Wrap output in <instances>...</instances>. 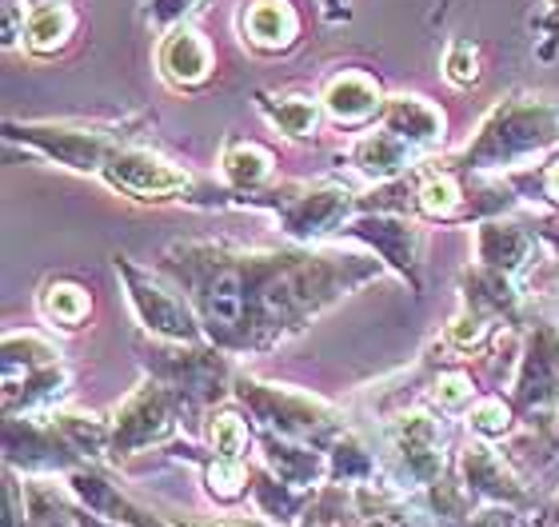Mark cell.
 <instances>
[{
  "instance_id": "4dcf8cb0",
  "label": "cell",
  "mask_w": 559,
  "mask_h": 527,
  "mask_svg": "<svg viewBox=\"0 0 559 527\" xmlns=\"http://www.w3.org/2000/svg\"><path fill=\"white\" fill-rule=\"evenodd\" d=\"M52 423L60 428V435L72 444V452L84 459V464H100L108 456V444H112V423L100 420L96 411H48Z\"/></svg>"
},
{
  "instance_id": "52a82bcc",
  "label": "cell",
  "mask_w": 559,
  "mask_h": 527,
  "mask_svg": "<svg viewBox=\"0 0 559 527\" xmlns=\"http://www.w3.org/2000/svg\"><path fill=\"white\" fill-rule=\"evenodd\" d=\"M515 204L512 184L500 176L452 172V168H424L416 180V216L424 224H467L491 220Z\"/></svg>"
},
{
  "instance_id": "836d02e7",
  "label": "cell",
  "mask_w": 559,
  "mask_h": 527,
  "mask_svg": "<svg viewBox=\"0 0 559 527\" xmlns=\"http://www.w3.org/2000/svg\"><path fill=\"white\" fill-rule=\"evenodd\" d=\"M252 471L257 468H248V459L209 456L204 459V492L224 507L240 504V500L252 495Z\"/></svg>"
},
{
  "instance_id": "2e32d148",
  "label": "cell",
  "mask_w": 559,
  "mask_h": 527,
  "mask_svg": "<svg viewBox=\"0 0 559 527\" xmlns=\"http://www.w3.org/2000/svg\"><path fill=\"white\" fill-rule=\"evenodd\" d=\"M156 72L173 93H197L216 76V52H212L209 36L197 24H176L160 36L156 48Z\"/></svg>"
},
{
  "instance_id": "1f68e13d",
  "label": "cell",
  "mask_w": 559,
  "mask_h": 527,
  "mask_svg": "<svg viewBox=\"0 0 559 527\" xmlns=\"http://www.w3.org/2000/svg\"><path fill=\"white\" fill-rule=\"evenodd\" d=\"M60 360V348L40 332H4V380H24Z\"/></svg>"
},
{
  "instance_id": "ab89813d",
  "label": "cell",
  "mask_w": 559,
  "mask_h": 527,
  "mask_svg": "<svg viewBox=\"0 0 559 527\" xmlns=\"http://www.w3.org/2000/svg\"><path fill=\"white\" fill-rule=\"evenodd\" d=\"M452 527H520V507L484 504V507H476V512H467V516Z\"/></svg>"
},
{
  "instance_id": "e0dca14e",
  "label": "cell",
  "mask_w": 559,
  "mask_h": 527,
  "mask_svg": "<svg viewBox=\"0 0 559 527\" xmlns=\"http://www.w3.org/2000/svg\"><path fill=\"white\" fill-rule=\"evenodd\" d=\"M236 33L257 57H288L304 40V16L292 0H245L236 12Z\"/></svg>"
},
{
  "instance_id": "7402d4cb",
  "label": "cell",
  "mask_w": 559,
  "mask_h": 527,
  "mask_svg": "<svg viewBox=\"0 0 559 527\" xmlns=\"http://www.w3.org/2000/svg\"><path fill=\"white\" fill-rule=\"evenodd\" d=\"M348 165L356 168L364 180L388 184V180H400V176L416 172L419 153L408 141H400L396 132H388L384 124H376V129H364L360 136L348 144Z\"/></svg>"
},
{
  "instance_id": "5bb4252c",
  "label": "cell",
  "mask_w": 559,
  "mask_h": 527,
  "mask_svg": "<svg viewBox=\"0 0 559 527\" xmlns=\"http://www.w3.org/2000/svg\"><path fill=\"white\" fill-rule=\"evenodd\" d=\"M4 464L21 476H69L84 459L60 435L52 416H4Z\"/></svg>"
},
{
  "instance_id": "30bf717a",
  "label": "cell",
  "mask_w": 559,
  "mask_h": 527,
  "mask_svg": "<svg viewBox=\"0 0 559 527\" xmlns=\"http://www.w3.org/2000/svg\"><path fill=\"white\" fill-rule=\"evenodd\" d=\"M192 404L176 396L173 387H164L160 380H144L124 396L117 411H112V444H108V459H132L148 447H164L180 432V420Z\"/></svg>"
},
{
  "instance_id": "ee69618b",
  "label": "cell",
  "mask_w": 559,
  "mask_h": 527,
  "mask_svg": "<svg viewBox=\"0 0 559 527\" xmlns=\"http://www.w3.org/2000/svg\"><path fill=\"white\" fill-rule=\"evenodd\" d=\"M536 236L559 256V216H548V220H539L536 224Z\"/></svg>"
},
{
  "instance_id": "8992f818",
  "label": "cell",
  "mask_w": 559,
  "mask_h": 527,
  "mask_svg": "<svg viewBox=\"0 0 559 527\" xmlns=\"http://www.w3.org/2000/svg\"><path fill=\"white\" fill-rule=\"evenodd\" d=\"M112 268H117L120 284H124V300H129L132 316H136V324L148 332L152 340H168V344L209 340L204 328H200L192 300L160 268H144L132 256H124V252L112 256Z\"/></svg>"
},
{
  "instance_id": "b9f144b4",
  "label": "cell",
  "mask_w": 559,
  "mask_h": 527,
  "mask_svg": "<svg viewBox=\"0 0 559 527\" xmlns=\"http://www.w3.org/2000/svg\"><path fill=\"white\" fill-rule=\"evenodd\" d=\"M536 184H539V192H544V196H548L551 204L559 208V156H551L548 165L539 168V172H536Z\"/></svg>"
},
{
  "instance_id": "9c48e42d",
  "label": "cell",
  "mask_w": 559,
  "mask_h": 527,
  "mask_svg": "<svg viewBox=\"0 0 559 527\" xmlns=\"http://www.w3.org/2000/svg\"><path fill=\"white\" fill-rule=\"evenodd\" d=\"M144 368H148L152 380L173 387L176 396L185 399V404H192V408H204V404L233 396V384H236L233 368H228V351L209 340L200 344L152 340V348H144Z\"/></svg>"
},
{
  "instance_id": "8d00e7d4",
  "label": "cell",
  "mask_w": 559,
  "mask_h": 527,
  "mask_svg": "<svg viewBox=\"0 0 559 527\" xmlns=\"http://www.w3.org/2000/svg\"><path fill=\"white\" fill-rule=\"evenodd\" d=\"M479 72H484V60H479V45L472 40H452V45L443 48V81L452 84V88H472L479 84Z\"/></svg>"
},
{
  "instance_id": "d6986e66",
  "label": "cell",
  "mask_w": 559,
  "mask_h": 527,
  "mask_svg": "<svg viewBox=\"0 0 559 527\" xmlns=\"http://www.w3.org/2000/svg\"><path fill=\"white\" fill-rule=\"evenodd\" d=\"M460 300L467 312L491 320L496 328H520L524 324V292L520 280L488 264H467L460 272Z\"/></svg>"
},
{
  "instance_id": "d6a6232c",
  "label": "cell",
  "mask_w": 559,
  "mask_h": 527,
  "mask_svg": "<svg viewBox=\"0 0 559 527\" xmlns=\"http://www.w3.org/2000/svg\"><path fill=\"white\" fill-rule=\"evenodd\" d=\"M204 440H209V456H224V459H248L252 456V447H257L252 423H248L236 408L212 411L209 428H204Z\"/></svg>"
},
{
  "instance_id": "277c9868",
  "label": "cell",
  "mask_w": 559,
  "mask_h": 527,
  "mask_svg": "<svg viewBox=\"0 0 559 527\" xmlns=\"http://www.w3.org/2000/svg\"><path fill=\"white\" fill-rule=\"evenodd\" d=\"M233 396L245 404L260 432L296 435V440H308V444H320V447H328L344 432L340 411L328 399L312 396V392H300V387L269 384V380H257V375H236Z\"/></svg>"
},
{
  "instance_id": "74e56055",
  "label": "cell",
  "mask_w": 559,
  "mask_h": 527,
  "mask_svg": "<svg viewBox=\"0 0 559 527\" xmlns=\"http://www.w3.org/2000/svg\"><path fill=\"white\" fill-rule=\"evenodd\" d=\"M204 9V0H144V16L156 33H168L176 24H188Z\"/></svg>"
},
{
  "instance_id": "cb8c5ba5",
  "label": "cell",
  "mask_w": 559,
  "mask_h": 527,
  "mask_svg": "<svg viewBox=\"0 0 559 527\" xmlns=\"http://www.w3.org/2000/svg\"><path fill=\"white\" fill-rule=\"evenodd\" d=\"M221 176L233 196L264 192V188H272V176H276V153L269 144L248 141V136H228L221 148Z\"/></svg>"
},
{
  "instance_id": "d590c367",
  "label": "cell",
  "mask_w": 559,
  "mask_h": 527,
  "mask_svg": "<svg viewBox=\"0 0 559 527\" xmlns=\"http://www.w3.org/2000/svg\"><path fill=\"white\" fill-rule=\"evenodd\" d=\"M467 428H472V435H479V440H508V435L515 432V423H520V411H515L512 399L503 396H479L472 408L464 411Z\"/></svg>"
},
{
  "instance_id": "f6af8a7d",
  "label": "cell",
  "mask_w": 559,
  "mask_h": 527,
  "mask_svg": "<svg viewBox=\"0 0 559 527\" xmlns=\"http://www.w3.org/2000/svg\"><path fill=\"white\" fill-rule=\"evenodd\" d=\"M76 527H124V524L105 519V516H96V512H88V507H81V512H76Z\"/></svg>"
},
{
  "instance_id": "e575fe53",
  "label": "cell",
  "mask_w": 559,
  "mask_h": 527,
  "mask_svg": "<svg viewBox=\"0 0 559 527\" xmlns=\"http://www.w3.org/2000/svg\"><path fill=\"white\" fill-rule=\"evenodd\" d=\"M476 380H472V372H464L460 363H448V368H440L436 372V380H431L428 387V404L440 416H464L472 404H476Z\"/></svg>"
},
{
  "instance_id": "7bdbcfd3",
  "label": "cell",
  "mask_w": 559,
  "mask_h": 527,
  "mask_svg": "<svg viewBox=\"0 0 559 527\" xmlns=\"http://www.w3.org/2000/svg\"><path fill=\"white\" fill-rule=\"evenodd\" d=\"M320 16H324L328 24H348L352 0H320Z\"/></svg>"
},
{
  "instance_id": "60d3db41",
  "label": "cell",
  "mask_w": 559,
  "mask_h": 527,
  "mask_svg": "<svg viewBox=\"0 0 559 527\" xmlns=\"http://www.w3.org/2000/svg\"><path fill=\"white\" fill-rule=\"evenodd\" d=\"M0 527H28V512H24V483L12 468H9V476H4V524Z\"/></svg>"
},
{
  "instance_id": "f546056e",
  "label": "cell",
  "mask_w": 559,
  "mask_h": 527,
  "mask_svg": "<svg viewBox=\"0 0 559 527\" xmlns=\"http://www.w3.org/2000/svg\"><path fill=\"white\" fill-rule=\"evenodd\" d=\"M324 452H328V483H336V488H360V483L376 480L380 464H376L372 447L364 444L360 435L340 432Z\"/></svg>"
},
{
  "instance_id": "7c38bea8",
  "label": "cell",
  "mask_w": 559,
  "mask_h": 527,
  "mask_svg": "<svg viewBox=\"0 0 559 527\" xmlns=\"http://www.w3.org/2000/svg\"><path fill=\"white\" fill-rule=\"evenodd\" d=\"M512 404L527 428H556L559 420V328L532 324L512 372Z\"/></svg>"
},
{
  "instance_id": "5b68a950",
  "label": "cell",
  "mask_w": 559,
  "mask_h": 527,
  "mask_svg": "<svg viewBox=\"0 0 559 527\" xmlns=\"http://www.w3.org/2000/svg\"><path fill=\"white\" fill-rule=\"evenodd\" d=\"M132 132L120 124H84V120H4V141L21 144L24 153L45 156L72 172L100 176L105 160L129 141Z\"/></svg>"
},
{
  "instance_id": "c3c4849f",
  "label": "cell",
  "mask_w": 559,
  "mask_h": 527,
  "mask_svg": "<svg viewBox=\"0 0 559 527\" xmlns=\"http://www.w3.org/2000/svg\"><path fill=\"white\" fill-rule=\"evenodd\" d=\"M40 4H48V0H24V9H40Z\"/></svg>"
},
{
  "instance_id": "8fae6325",
  "label": "cell",
  "mask_w": 559,
  "mask_h": 527,
  "mask_svg": "<svg viewBox=\"0 0 559 527\" xmlns=\"http://www.w3.org/2000/svg\"><path fill=\"white\" fill-rule=\"evenodd\" d=\"M388 471L400 488H431L448 476V440L436 408H408L388 420Z\"/></svg>"
},
{
  "instance_id": "4316f807",
  "label": "cell",
  "mask_w": 559,
  "mask_h": 527,
  "mask_svg": "<svg viewBox=\"0 0 559 527\" xmlns=\"http://www.w3.org/2000/svg\"><path fill=\"white\" fill-rule=\"evenodd\" d=\"M76 9L64 4V0H48L40 9H28L24 16V40L21 45L33 52V57H57L64 48L72 45V36H76Z\"/></svg>"
},
{
  "instance_id": "7dc6e473",
  "label": "cell",
  "mask_w": 559,
  "mask_h": 527,
  "mask_svg": "<svg viewBox=\"0 0 559 527\" xmlns=\"http://www.w3.org/2000/svg\"><path fill=\"white\" fill-rule=\"evenodd\" d=\"M356 527H408V524H400V519H384V516H372V519H360Z\"/></svg>"
},
{
  "instance_id": "681fc988",
  "label": "cell",
  "mask_w": 559,
  "mask_h": 527,
  "mask_svg": "<svg viewBox=\"0 0 559 527\" xmlns=\"http://www.w3.org/2000/svg\"><path fill=\"white\" fill-rule=\"evenodd\" d=\"M556 435H559V420H556Z\"/></svg>"
},
{
  "instance_id": "484cf974",
  "label": "cell",
  "mask_w": 559,
  "mask_h": 527,
  "mask_svg": "<svg viewBox=\"0 0 559 527\" xmlns=\"http://www.w3.org/2000/svg\"><path fill=\"white\" fill-rule=\"evenodd\" d=\"M257 112L288 141H308L320 129L324 105L308 93H257Z\"/></svg>"
},
{
  "instance_id": "ba28073f",
  "label": "cell",
  "mask_w": 559,
  "mask_h": 527,
  "mask_svg": "<svg viewBox=\"0 0 559 527\" xmlns=\"http://www.w3.org/2000/svg\"><path fill=\"white\" fill-rule=\"evenodd\" d=\"M100 180L112 192H120V196L136 200V204H173V200H185V204L209 208V200H204L209 188L200 184L185 165H176V160H168L156 148H144V144H132V141H124L117 153L108 156L105 168H100Z\"/></svg>"
},
{
  "instance_id": "ffe728a7",
  "label": "cell",
  "mask_w": 559,
  "mask_h": 527,
  "mask_svg": "<svg viewBox=\"0 0 559 527\" xmlns=\"http://www.w3.org/2000/svg\"><path fill=\"white\" fill-rule=\"evenodd\" d=\"M536 228H527L520 220H508V216H491V220L476 224V236H472V252H476V264H488L496 272H508V276H524L532 268V260L539 252Z\"/></svg>"
},
{
  "instance_id": "6da1fadb",
  "label": "cell",
  "mask_w": 559,
  "mask_h": 527,
  "mask_svg": "<svg viewBox=\"0 0 559 527\" xmlns=\"http://www.w3.org/2000/svg\"><path fill=\"white\" fill-rule=\"evenodd\" d=\"M240 300H245V351H269L300 336L316 316L340 304L356 288L372 284L384 268L376 252H348L324 244L240 248Z\"/></svg>"
},
{
  "instance_id": "4fadbf2b",
  "label": "cell",
  "mask_w": 559,
  "mask_h": 527,
  "mask_svg": "<svg viewBox=\"0 0 559 527\" xmlns=\"http://www.w3.org/2000/svg\"><path fill=\"white\" fill-rule=\"evenodd\" d=\"M356 240L368 252L384 260L388 272H396L400 280L408 284L412 296L424 292V248H428V232L419 216H400V212H356L348 228L340 232V240Z\"/></svg>"
},
{
  "instance_id": "44dd1931",
  "label": "cell",
  "mask_w": 559,
  "mask_h": 527,
  "mask_svg": "<svg viewBox=\"0 0 559 527\" xmlns=\"http://www.w3.org/2000/svg\"><path fill=\"white\" fill-rule=\"evenodd\" d=\"M257 452H260V468H269L272 476H280L292 488L320 492L328 483V452L320 444H308V440H296V435L260 432Z\"/></svg>"
},
{
  "instance_id": "bcb514c9",
  "label": "cell",
  "mask_w": 559,
  "mask_h": 527,
  "mask_svg": "<svg viewBox=\"0 0 559 527\" xmlns=\"http://www.w3.org/2000/svg\"><path fill=\"white\" fill-rule=\"evenodd\" d=\"M536 527H559V495L551 500V504H544V512H539Z\"/></svg>"
},
{
  "instance_id": "83f0119b",
  "label": "cell",
  "mask_w": 559,
  "mask_h": 527,
  "mask_svg": "<svg viewBox=\"0 0 559 527\" xmlns=\"http://www.w3.org/2000/svg\"><path fill=\"white\" fill-rule=\"evenodd\" d=\"M252 500H257V512L269 519L272 527H300V519L308 516L316 492L308 488H292L280 476H272L269 468L252 471Z\"/></svg>"
},
{
  "instance_id": "7a4b0ae2",
  "label": "cell",
  "mask_w": 559,
  "mask_h": 527,
  "mask_svg": "<svg viewBox=\"0 0 559 527\" xmlns=\"http://www.w3.org/2000/svg\"><path fill=\"white\" fill-rule=\"evenodd\" d=\"M559 144V100L536 93H512L479 120L464 148L443 156L440 168L452 172L496 176L524 168L539 156H548Z\"/></svg>"
},
{
  "instance_id": "3957f363",
  "label": "cell",
  "mask_w": 559,
  "mask_h": 527,
  "mask_svg": "<svg viewBox=\"0 0 559 527\" xmlns=\"http://www.w3.org/2000/svg\"><path fill=\"white\" fill-rule=\"evenodd\" d=\"M212 208H260L284 228L292 244H324V240H336L360 212V192H352L336 176H324V180H300V184H272L245 196L216 188Z\"/></svg>"
},
{
  "instance_id": "9a60e30c",
  "label": "cell",
  "mask_w": 559,
  "mask_h": 527,
  "mask_svg": "<svg viewBox=\"0 0 559 527\" xmlns=\"http://www.w3.org/2000/svg\"><path fill=\"white\" fill-rule=\"evenodd\" d=\"M460 483H464L472 500L479 504H503V507H527V483L520 476V468L512 464V456H503L491 440H467L460 452Z\"/></svg>"
},
{
  "instance_id": "f35d334b",
  "label": "cell",
  "mask_w": 559,
  "mask_h": 527,
  "mask_svg": "<svg viewBox=\"0 0 559 527\" xmlns=\"http://www.w3.org/2000/svg\"><path fill=\"white\" fill-rule=\"evenodd\" d=\"M532 40H536V52L544 60L559 52V0H544V12L532 21Z\"/></svg>"
},
{
  "instance_id": "f1b7e54d",
  "label": "cell",
  "mask_w": 559,
  "mask_h": 527,
  "mask_svg": "<svg viewBox=\"0 0 559 527\" xmlns=\"http://www.w3.org/2000/svg\"><path fill=\"white\" fill-rule=\"evenodd\" d=\"M24 512L28 527H76V495L69 483H52L48 476H28L24 480Z\"/></svg>"
},
{
  "instance_id": "d4e9b609",
  "label": "cell",
  "mask_w": 559,
  "mask_h": 527,
  "mask_svg": "<svg viewBox=\"0 0 559 527\" xmlns=\"http://www.w3.org/2000/svg\"><path fill=\"white\" fill-rule=\"evenodd\" d=\"M36 316L52 332H81L93 316V292L72 276H52L36 292Z\"/></svg>"
},
{
  "instance_id": "ac0fdd59",
  "label": "cell",
  "mask_w": 559,
  "mask_h": 527,
  "mask_svg": "<svg viewBox=\"0 0 559 527\" xmlns=\"http://www.w3.org/2000/svg\"><path fill=\"white\" fill-rule=\"evenodd\" d=\"M320 105H324V117L332 120L336 129L364 132V129H372V124H380V112H384L388 96L372 72L344 69L324 81Z\"/></svg>"
},
{
  "instance_id": "603a6c76",
  "label": "cell",
  "mask_w": 559,
  "mask_h": 527,
  "mask_svg": "<svg viewBox=\"0 0 559 527\" xmlns=\"http://www.w3.org/2000/svg\"><path fill=\"white\" fill-rule=\"evenodd\" d=\"M380 124L388 132H396L400 141H408L419 156L436 153L448 141V117H443L440 105H431L428 96L416 93H396L388 96L384 112H380Z\"/></svg>"
}]
</instances>
